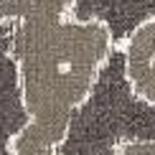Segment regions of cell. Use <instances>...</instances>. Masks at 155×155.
<instances>
[{
    "mask_svg": "<svg viewBox=\"0 0 155 155\" xmlns=\"http://www.w3.org/2000/svg\"><path fill=\"white\" fill-rule=\"evenodd\" d=\"M69 15L104 23L114 46L122 48L137 28L155 21V0H74Z\"/></svg>",
    "mask_w": 155,
    "mask_h": 155,
    "instance_id": "2",
    "label": "cell"
},
{
    "mask_svg": "<svg viewBox=\"0 0 155 155\" xmlns=\"http://www.w3.org/2000/svg\"><path fill=\"white\" fill-rule=\"evenodd\" d=\"M122 51H125V71L132 92L140 99L155 104V21L135 31Z\"/></svg>",
    "mask_w": 155,
    "mask_h": 155,
    "instance_id": "4",
    "label": "cell"
},
{
    "mask_svg": "<svg viewBox=\"0 0 155 155\" xmlns=\"http://www.w3.org/2000/svg\"><path fill=\"white\" fill-rule=\"evenodd\" d=\"M74 0H0L31 127L59 147L114 54L104 23L69 15Z\"/></svg>",
    "mask_w": 155,
    "mask_h": 155,
    "instance_id": "1",
    "label": "cell"
},
{
    "mask_svg": "<svg viewBox=\"0 0 155 155\" xmlns=\"http://www.w3.org/2000/svg\"><path fill=\"white\" fill-rule=\"evenodd\" d=\"M10 33L13 25L0 21V155H15L13 143L31 125L21 97L18 69L10 54Z\"/></svg>",
    "mask_w": 155,
    "mask_h": 155,
    "instance_id": "3",
    "label": "cell"
}]
</instances>
